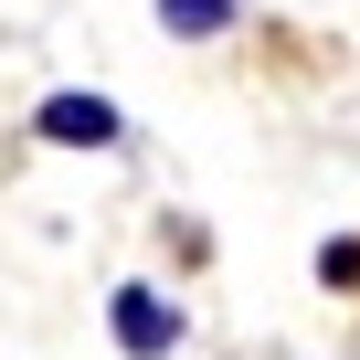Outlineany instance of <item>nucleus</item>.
<instances>
[{
    "label": "nucleus",
    "instance_id": "nucleus-1",
    "mask_svg": "<svg viewBox=\"0 0 360 360\" xmlns=\"http://www.w3.org/2000/svg\"><path fill=\"white\" fill-rule=\"evenodd\" d=\"M117 349L127 360H169L180 349V307L159 286H117Z\"/></svg>",
    "mask_w": 360,
    "mask_h": 360
},
{
    "label": "nucleus",
    "instance_id": "nucleus-2",
    "mask_svg": "<svg viewBox=\"0 0 360 360\" xmlns=\"http://www.w3.org/2000/svg\"><path fill=\"white\" fill-rule=\"evenodd\" d=\"M43 138L53 148H117V106L106 96H43Z\"/></svg>",
    "mask_w": 360,
    "mask_h": 360
},
{
    "label": "nucleus",
    "instance_id": "nucleus-3",
    "mask_svg": "<svg viewBox=\"0 0 360 360\" xmlns=\"http://www.w3.org/2000/svg\"><path fill=\"white\" fill-rule=\"evenodd\" d=\"M159 22H169L180 43H212V32L233 22V0H159Z\"/></svg>",
    "mask_w": 360,
    "mask_h": 360
},
{
    "label": "nucleus",
    "instance_id": "nucleus-4",
    "mask_svg": "<svg viewBox=\"0 0 360 360\" xmlns=\"http://www.w3.org/2000/svg\"><path fill=\"white\" fill-rule=\"evenodd\" d=\"M318 276L328 286H360V244H318Z\"/></svg>",
    "mask_w": 360,
    "mask_h": 360
}]
</instances>
